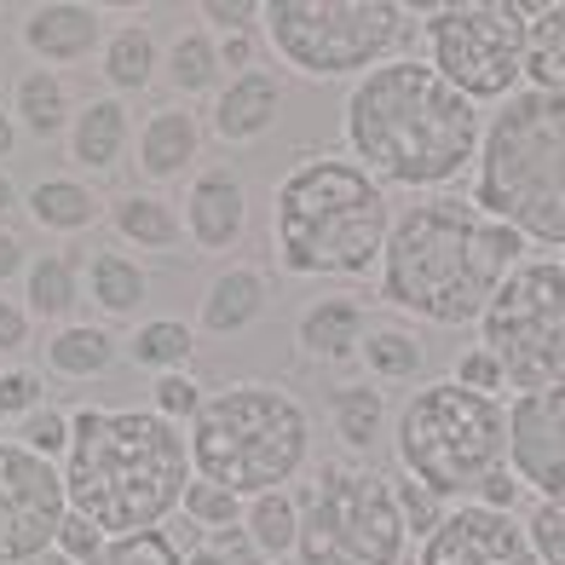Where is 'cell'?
I'll list each match as a JSON object with an SVG mask.
<instances>
[{
    "instance_id": "cell-1",
    "label": "cell",
    "mask_w": 565,
    "mask_h": 565,
    "mask_svg": "<svg viewBox=\"0 0 565 565\" xmlns=\"http://www.w3.org/2000/svg\"><path fill=\"white\" fill-rule=\"evenodd\" d=\"M347 150L387 191H439L479 162V110L433 64L387 58L347 93Z\"/></svg>"
},
{
    "instance_id": "cell-2",
    "label": "cell",
    "mask_w": 565,
    "mask_h": 565,
    "mask_svg": "<svg viewBox=\"0 0 565 565\" xmlns=\"http://www.w3.org/2000/svg\"><path fill=\"white\" fill-rule=\"evenodd\" d=\"M525 237L513 225L491 220L479 202L461 196H427L404 209L381 248V300L393 312L422 323L461 329L479 323L502 277L520 266Z\"/></svg>"
},
{
    "instance_id": "cell-3",
    "label": "cell",
    "mask_w": 565,
    "mask_h": 565,
    "mask_svg": "<svg viewBox=\"0 0 565 565\" xmlns=\"http://www.w3.org/2000/svg\"><path fill=\"white\" fill-rule=\"evenodd\" d=\"M70 513L93 520L105 536L162 531L191 484L185 427L157 409H70V450L58 461Z\"/></svg>"
},
{
    "instance_id": "cell-4",
    "label": "cell",
    "mask_w": 565,
    "mask_h": 565,
    "mask_svg": "<svg viewBox=\"0 0 565 565\" xmlns=\"http://www.w3.org/2000/svg\"><path fill=\"white\" fill-rule=\"evenodd\" d=\"M387 231L393 196L352 157H300L271 185V254L289 277H370Z\"/></svg>"
},
{
    "instance_id": "cell-5",
    "label": "cell",
    "mask_w": 565,
    "mask_h": 565,
    "mask_svg": "<svg viewBox=\"0 0 565 565\" xmlns=\"http://www.w3.org/2000/svg\"><path fill=\"white\" fill-rule=\"evenodd\" d=\"M191 473L225 484L231 497L289 491L312 461V416L277 381H225L209 387L185 433Z\"/></svg>"
},
{
    "instance_id": "cell-6",
    "label": "cell",
    "mask_w": 565,
    "mask_h": 565,
    "mask_svg": "<svg viewBox=\"0 0 565 565\" xmlns=\"http://www.w3.org/2000/svg\"><path fill=\"white\" fill-rule=\"evenodd\" d=\"M473 202L525 243L565 248V98L513 93L491 116L473 162Z\"/></svg>"
},
{
    "instance_id": "cell-7",
    "label": "cell",
    "mask_w": 565,
    "mask_h": 565,
    "mask_svg": "<svg viewBox=\"0 0 565 565\" xmlns=\"http://www.w3.org/2000/svg\"><path fill=\"white\" fill-rule=\"evenodd\" d=\"M393 456L404 479L439 502L473 497L497 468H508V409L502 398L468 393L456 381H427L393 422Z\"/></svg>"
},
{
    "instance_id": "cell-8",
    "label": "cell",
    "mask_w": 565,
    "mask_h": 565,
    "mask_svg": "<svg viewBox=\"0 0 565 565\" xmlns=\"http://www.w3.org/2000/svg\"><path fill=\"white\" fill-rule=\"evenodd\" d=\"M300 497V565H398L409 548V531L398 520L393 479L352 461H329L312 473Z\"/></svg>"
},
{
    "instance_id": "cell-9",
    "label": "cell",
    "mask_w": 565,
    "mask_h": 565,
    "mask_svg": "<svg viewBox=\"0 0 565 565\" xmlns=\"http://www.w3.org/2000/svg\"><path fill=\"white\" fill-rule=\"evenodd\" d=\"M409 12L393 0H271L260 7L271 53L300 70L306 82H341L370 75L393 58V46L409 41Z\"/></svg>"
},
{
    "instance_id": "cell-10",
    "label": "cell",
    "mask_w": 565,
    "mask_h": 565,
    "mask_svg": "<svg viewBox=\"0 0 565 565\" xmlns=\"http://www.w3.org/2000/svg\"><path fill=\"white\" fill-rule=\"evenodd\" d=\"M479 335L513 393L565 387V266L520 260L484 306Z\"/></svg>"
},
{
    "instance_id": "cell-11",
    "label": "cell",
    "mask_w": 565,
    "mask_h": 565,
    "mask_svg": "<svg viewBox=\"0 0 565 565\" xmlns=\"http://www.w3.org/2000/svg\"><path fill=\"white\" fill-rule=\"evenodd\" d=\"M525 7H508V0H461V7H433L422 23L427 41V64L445 75V82L468 98H513L525 75Z\"/></svg>"
},
{
    "instance_id": "cell-12",
    "label": "cell",
    "mask_w": 565,
    "mask_h": 565,
    "mask_svg": "<svg viewBox=\"0 0 565 565\" xmlns=\"http://www.w3.org/2000/svg\"><path fill=\"white\" fill-rule=\"evenodd\" d=\"M70 513L58 461L0 439V565H30L53 548V536Z\"/></svg>"
},
{
    "instance_id": "cell-13",
    "label": "cell",
    "mask_w": 565,
    "mask_h": 565,
    "mask_svg": "<svg viewBox=\"0 0 565 565\" xmlns=\"http://www.w3.org/2000/svg\"><path fill=\"white\" fill-rule=\"evenodd\" d=\"M508 473L536 497H565V387L508 404Z\"/></svg>"
},
{
    "instance_id": "cell-14",
    "label": "cell",
    "mask_w": 565,
    "mask_h": 565,
    "mask_svg": "<svg viewBox=\"0 0 565 565\" xmlns=\"http://www.w3.org/2000/svg\"><path fill=\"white\" fill-rule=\"evenodd\" d=\"M416 565H543V559H536L531 536L513 513H491L479 502H461L422 543Z\"/></svg>"
},
{
    "instance_id": "cell-15",
    "label": "cell",
    "mask_w": 565,
    "mask_h": 565,
    "mask_svg": "<svg viewBox=\"0 0 565 565\" xmlns=\"http://www.w3.org/2000/svg\"><path fill=\"white\" fill-rule=\"evenodd\" d=\"M105 12L87 7V0H41L18 18V46L30 53V64L41 70H70V64H87L98 58L105 46Z\"/></svg>"
},
{
    "instance_id": "cell-16",
    "label": "cell",
    "mask_w": 565,
    "mask_h": 565,
    "mask_svg": "<svg viewBox=\"0 0 565 565\" xmlns=\"http://www.w3.org/2000/svg\"><path fill=\"white\" fill-rule=\"evenodd\" d=\"M179 225L196 254H231L248 237V185L231 168H202L191 173L185 202H179Z\"/></svg>"
},
{
    "instance_id": "cell-17",
    "label": "cell",
    "mask_w": 565,
    "mask_h": 565,
    "mask_svg": "<svg viewBox=\"0 0 565 565\" xmlns=\"http://www.w3.org/2000/svg\"><path fill=\"white\" fill-rule=\"evenodd\" d=\"M202 157V116L191 105H157L134 127V168L145 179V191L185 179Z\"/></svg>"
},
{
    "instance_id": "cell-18",
    "label": "cell",
    "mask_w": 565,
    "mask_h": 565,
    "mask_svg": "<svg viewBox=\"0 0 565 565\" xmlns=\"http://www.w3.org/2000/svg\"><path fill=\"white\" fill-rule=\"evenodd\" d=\"M277 110H282L277 70H243V75H231V82H220L214 105H209V134L231 150L260 145L277 127Z\"/></svg>"
},
{
    "instance_id": "cell-19",
    "label": "cell",
    "mask_w": 565,
    "mask_h": 565,
    "mask_svg": "<svg viewBox=\"0 0 565 565\" xmlns=\"http://www.w3.org/2000/svg\"><path fill=\"white\" fill-rule=\"evenodd\" d=\"M266 312H271V277L260 266L231 260L209 277V289L196 300V335H214V341L248 335Z\"/></svg>"
},
{
    "instance_id": "cell-20",
    "label": "cell",
    "mask_w": 565,
    "mask_h": 565,
    "mask_svg": "<svg viewBox=\"0 0 565 565\" xmlns=\"http://www.w3.org/2000/svg\"><path fill=\"white\" fill-rule=\"evenodd\" d=\"M64 150L82 173H110L134 157V116H127V105L110 93L87 98V105H75V116H70Z\"/></svg>"
},
{
    "instance_id": "cell-21",
    "label": "cell",
    "mask_w": 565,
    "mask_h": 565,
    "mask_svg": "<svg viewBox=\"0 0 565 565\" xmlns=\"http://www.w3.org/2000/svg\"><path fill=\"white\" fill-rule=\"evenodd\" d=\"M370 335V306L358 295H323L295 318V347L312 364H352Z\"/></svg>"
},
{
    "instance_id": "cell-22",
    "label": "cell",
    "mask_w": 565,
    "mask_h": 565,
    "mask_svg": "<svg viewBox=\"0 0 565 565\" xmlns=\"http://www.w3.org/2000/svg\"><path fill=\"white\" fill-rule=\"evenodd\" d=\"M82 289H87L93 312L105 323H121V318L139 323L145 300H150V271L134 260V254H121V248H93L82 260Z\"/></svg>"
},
{
    "instance_id": "cell-23",
    "label": "cell",
    "mask_w": 565,
    "mask_h": 565,
    "mask_svg": "<svg viewBox=\"0 0 565 565\" xmlns=\"http://www.w3.org/2000/svg\"><path fill=\"white\" fill-rule=\"evenodd\" d=\"M7 110H12V121H18V134H23V139L46 145V139H64V134H70L75 98H70V82H64L58 70L30 64V70H18Z\"/></svg>"
},
{
    "instance_id": "cell-24",
    "label": "cell",
    "mask_w": 565,
    "mask_h": 565,
    "mask_svg": "<svg viewBox=\"0 0 565 565\" xmlns=\"http://www.w3.org/2000/svg\"><path fill=\"white\" fill-rule=\"evenodd\" d=\"M110 231L121 248H139V254H173L185 243V225H179V202H168L162 191H121L110 209H105Z\"/></svg>"
},
{
    "instance_id": "cell-25",
    "label": "cell",
    "mask_w": 565,
    "mask_h": 565,
    "mask_svg": "<svg viewBox=\"0 0 565 565\" xmlns=\"http://www.w3.org/2000/svg\"><path fill=\"white\" fill-rule=\"evenodd\" d=\"M105 209L110 202L98 196L82 173H53V179H41V185L23 191V214L41 231H53V237H82V231H93L105 220Z\"/></svg>"
},
{
    "instance_id": "cell-26",
    "label": "cell",
    "mask_w": 565,
    "mask_h": 565,
    "mask_svg": "<svg viewBox=\"0 0 565 565\" xmlns=\"http://www.w3.org/2000/svg\"><path fill=\"white\" fill-rule=\"evenodd\" d=\"M87 300L82 289V254L75 248H46V254H30L23 266V306L30 318L41 323H75V306Z\"/></svg>"
},
{
    "instance_id": "cell-27",
    "label": "cell",
    "mask_w": 565,
    "mask_h": 565,
    "mask_svg": "<svg viewBox=\"0 0 565 565\" xmlns=\"http://www.w3.org/2000/svg\"><path fill=\"white\" fill-rule=\"evenodd\" d=\"M98 75H105L110 98H134L145 93L150 82L162 75V46H157V30L150 23H116V30L105 35V46H98Z\"/></svg>"
},
{
    "instance_id": "cell-28",
    "label": "cell",
    "mask_w": 565,
    "mask_h": 565,
    "mask_svg": "<svg viewBox=\"0 0 565 565\" xmlns=\"http://www.w3.org/2000/svg\"><path fill=\"white\" fill-rule=\"evenodd\" d=\"M46 370H53L58 381H98V375H110L121 364V341H116V329L110 323H58L53 335H46Z\"/></svg>"
},
{
    "instance_id": "cell-29",
    "label": "cell",
    "mask_w": 565,
    "mask_h": 565,
    "mask_svg": "<svg viewBox=\"0 0 565 565\" xmlns=\"http://www.w3.org/2000/svg\"><path fill=\"white\" fill-rule=\"evenodd\" d=\"M162 82L173 87V105H191V98H214L225 82V64H220V35L214 30H179L173 46L162 53Z\"/></svg>"
},
{
    "instance_id": "cell-30",
    "label": "cell",
    "mask_w": 565,
    "mask_h": 565,
    "mask_svg": "<svg viewBox=\"0 0 565 565\" xmlns=\"http://www.w3.org/2000/svg\"><path fill=\"white\" fill-rule=\"evenodd\" d=\"M121 358L134 370H150V375L191 370V358H196V323H185V318H139L134 335L121 341Z\"/></svg>"
},
{
    "instance_id": "cell-31",
    "label": "cell",
    "mask_w": 565,
    "mask_h": 565,
    "mask_svg": "<svg viewBox=\"0 0 565 565\" xmlns=\"http://www.w3.org/2000/svg\"><path fill=\"white\" fill-rule=\"evenodd\" d=\"M329 433L352 456L381 445V433H387V398L375 393V381H347V387L329 393Z\"/></svg>"
},
{
    "instance_id": "cell-32",
    "label": "cell",
    "mask_w": 565,
    "mask_h": 565,
    "mask_svg": "<svg viewBox=\"0 0 565 565\" xmlns=\"http://www.w3.org/2000/svg\"><path fill=\"white\" fill-rule=\"evenodd\" d=\"M243 531L254 554L266 565H282L295 554V536H300V497L295 491H266V497H248L243 502Z\"/></svg>"
},
{
    "instance_id": "cell-33",
    "label": "cell",
    "mask_w": 565,
    "mask_h": 565,
    "mask_svg": "<svg viewBox=\"0 0 565 565\" xmlns=\"http://www.w3.org/2000/svg\"><path fill=\"white\" fill-rule=\"evenodd\" d=\"M525 75L536 93H559L565 98V0L548 7H525Z\"/></svg>"
},
{
    "instance_id": "cell-34",
    "label": "cell",
    "mask_w": 565,
    "mask_h": 565,
    "mask_svg": "<svg viewBox=\"0 0 565 565\" xmlns=\"http://www.w3.org/2000/svg\"><path fill=\"white\" fill-rule=\"evenodd\" d=\"M358 358H364L370 381H381V387H404V381H416L422 364H427V347L416 329L404 323H370L364 347H358Z\"/></svg>"
},
{
    "instance_id": "cell-35",
    "label": "cell",
    "mask_w": 565,
    "mask_h": 565,
    "mask_svg": "<svg viewBox=\"0 0 565 565\" xmlns=\"http://www.w3.org/2000/svg\"><path fill=\"white\" fill-rule=\"evenodd\" d=\"M179 513H185L191 525H202V531H220V525H237V520H243V497H231L225 484L191 473L185 497H179Z\"/></svg>"
},
{
    "instance_id": "cell-36",
    "label": "cell",
    "mask_w": 565,
    "mask_h": 565,
    "mask_svg": "<svg viewBox=\"0 0 565 565\" xmlns=\"http://www.w3.org/2000/svg\"><path fill=\"white\" fill-rule=\"evenodd\" d=\"M87 565H185V554L168 543V531H134V536H110Z\"/></svg>"
},
{
    "instance_id": "cell-37",
    "label": "cell",
    "mask_w": 565,
    "mask_h": 565,
    "mask_svg": "<svg viewBox=\"0 0 565 565\" xmlns=\"http://www.w3.org/2000/svg\"><path fill=\"white\" fill-rule=\"evenodd\" d=\"M202 398H209V387H202L191 370H179V375H157V381H150V404L145 409H157V416L173 422V427H191Z\"/></svg>"
},
{
    "instance_id": "cell-38",
    "label": "cell",
    "mask_w": 565,
    "mask_h": 565,
    "mask_svg": "<svg viewBox=\"0 0 565 565\" xmlns=\"http://www.w3.org/2000/svg\"><path fill=\"white\" fill-rule=\"evenodd\" d=\"M12 439H18L23 450L46 456V461H64V450H70V409H58V404H41V409H30V416L18 422Z\"/></svg>"
},
{
    "instance_id": "cell-39",
    "label": "cell",
    "mask_w": 565,
    "mask_h": 565,
    "mask_svg": "<svg viewBox=\"0 0 565 565\" xmlns=\"http://www.w3.org/2000/svg\"><path fill=\"white\" fill-rule=\"evenodd\" d=\"M393 502H398V520H404V531H409V536H422V543H427L433 531H439V520L450 513V508H445L439 497H433V491H422L416 479H393Z\"/></svg>"
},
{
    "instance_id": "cell-40",
    "label": "cell",
    "mask_w": 565,
    "mask_h": 565,
    "mask_svg": "<svg viewBox=\"0 0 565 565\" xmlns=\"http://www.w3.org/2000/svg\"><path fill=\"white\" fill-rule=\"evenodd\" d=\"M525 536H531V548L543 565H565V497L536 502L525 520Z\"/></svg>"
},
{
    "instance_id": "cell-41",
    "label": "cell",
    "mask_w": 565,
    "mask_h": 565,
    "mask_svg": "<svg viewBox=\"0 0 565 565\" xmlns=\"http://www.w3.org/2000/svg\"><path fill=\"white\" fill-rule=\"evenodd\" d=\"M41 404H46L41 370H23V364L0 370V422H23V416H30V409H41Z\"/></svg>"
},
{
    "instance_id": "cell-42",
    "label": "cell",
    "mask_w": 565,
    "mask_h": 565,
    "mask_svg": "<svg viewBox=\"0 0 565 565\" xmlns=\"http://www.w3.org/2000/svg\"><path fill=\"white\" fill-rule=\"evenodd\" d=\"M456 387H468V393H484V398H497L502 387H508V381H502V364H497V358L491 352H484V347H473V352H461L456 358Z\"/></svg>"
},
{
    "instance_id": "cell-43",
    "label": "cell",
    "mask_w": 565,
    "mask_h": 565,
    "mask_svg": "<svg viewBox=\"0 0 565 565\" xmlns=\"http://www.w3.org/2000/svg\"><path fill=\"white\" fill-rule=\"evenodd\" d=\"M105 543H110V536L98 531L93 520H82V513H64V525H58V536H53V548H58L64 559H75V565H87Z\"/></svg>"
},
{
    "instance_id": "cell-44",
    "label": "cell",
    "mask_w": 565,
    "mask_h": 565,
    "mask_svg": "<svg viewBox=\"0 0 565 565\" xmlns=\"http://www.w3.org/2000/svg\"><path fill=\"white\" fill-rule=\"evenodd\" d=\"M196 18L214 23L220 35H243V30H254V23H260V7H254V0H202Z\"/></svg>"
},
{
    "instance_id": "cell-45",
    "label": "cell",
    "mask_w": 565,
    "mask_h": 565,
    "mask_svg": "<svg viewBox=\"0 0 565 565\" xmlns=\"http://www.w3.org/2000/svg\"><path fill=\"white\" fill-rule=\"evenodd\" d=\"M30 335H35V318H30V306H23V300H12L7 289H0V358L23 352V347H30Z\"/></svg>"
},
{
    "instance_id": "cell-46",
    "label": "cell",
    "mask_w": 565,
    "mask_h": 565,
    "mask_svg": "<svg viewBox=\"0 0 565 565\" xmlns=\"http://www.w3.org/2000/svg\"><path fill=\"white\" fill-rule=\"evenodd\" d=\"M520 497H525V484L513 479L508 468H497V473L473 491V502H479V508H491V513H513V502H520Z\"/></svg>"
},
{
    "instance_id": "cell-47",
    "label": "cell",
    "mask_w": 565,
    "mask_h": 565,
    "mask_svg": "<svg viewBox=\"0 0 565 565\" xmlns=\"http://www.w3.org/2000/svg\"><path fill=\"white\" fill-rule=\"evenodd\" d=\"M220 64L231 75H243V70H260V35L243 30V35H220Z\"/></svg>"
},
{
    "instance_id": "cell-48",
    "label": "cell",
    "mask_w": 565,
    "mask_h": 565,
    "mask_svg": "<svg viewBox=\"0 0 565 565\" xmlns=\"http://www.w3.org/2000/svg\"><path fill=\"white\" fill-rule=\"evenodd\" d=\"M23 266H30V248H23V237L12 225H0V289H7L12 277H23Z\"/></svg>"
},
{
    "instance_id": "cell-49",
    "label": "cell",
    "mask_w": 565,
    "mask_h": 565,
    "mask_svg": "<svg viewBox=\"0 0 565 565\" xmlns=\"http://www.w3.org/2000/svg\"><path fill=\"white\" fill-rule=\"evenodd\" d=\"M18 139H23V134H18V121H12V110L0 105V168L12 162V150H18Z\"/></svg>"
},
{
    "instance_id": "cell-50",
    "label": "cell",
    "mask_w": 565,
    "mask_h": 565,
    "mask_svg": "<svg viewBox=\"0 0 565 565\" xmlns=\"http://www.w3.org/2000/svg\"><path fill=\"white\" fill-rule=\"evenodd\" d=\"M12 209H23V191H18V179L7 173V168H0V225H7V214Z\"/></svg>"
},
{
    "instance_id": "cell-51",
    "label": "cell",
    "mask_w": 565,
    "mask_h": 565,
    "mask_svg": "<svg viewBox=\"0 0 565 565\" xmlns=\"http://www.w3.org/2000/svg\"><path fill=\"white\" fill-rule=\"evenodd\" d=\"M185 565H231V559H225L220 548H209V543H196V548L185 554Z\"/></svg>"
},
{
    "instance_id": "cell-52",
    "label": "cell",
    "mask_w": 565,
    "mask_h": 565,
    "mask_svg": "<svg viewBox=\"0 0 565 565\" xmlns=\"http://www.w3.org/2000/svg\"><path fill=\"white\" fill-rule=\"evenodd\" d=\"M30 565H75V559H64V554H58V548H46V554H35V559H30Z\"/></svg>"
},
{
    "instance_id": "cell-53",
    "label": "cell",
    "mask_w": 565,
    "mask_h": 565,
    "mask_svg": "<svg viewBox=\"0 0 565 565\" xmlns=\"http://www.w3.org/2000/svg\"><path fill=\"white\" fill-rule=\"evenodd\" d=\"M559 266H565V260H559Z\"/></svg>"
}]
</instances>
